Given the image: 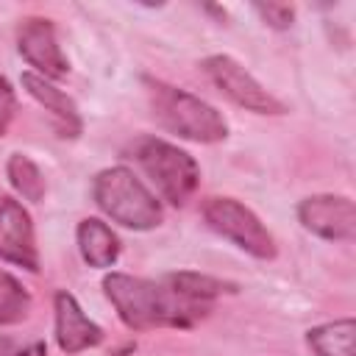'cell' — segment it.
Wrapping results in <instances>:
<instances>
[{
  "label": "cell",
  "instance_id": "obj_3",
  "mask_svg": "<svg viewBox=\"0 0 356 356\" xmlns=\"http://www.w3.org/2000/svg\"><path fill=\"white\" fill-rule=\"evenodd\" d=\"M92 197L108 220L131 231H150L159 228L164 220V209L159 197L142 184V178H136L134 170L122 164L106 167L95 175Z\"/></svg>",
  "mask_w": 356,
  "mask_h": 356
},
{
  "label": "cell",
  "instance_id": "obj_15",
  "mask_svg": "<svg viewBox=\"0 0 356 356\" xmlns=\"http://www.w3.org/2000/svg\"><path fill=\"white\" fill-rule=\"evenodd\" d=\"M6 178L11 184V189L22 197V200H31V203H39L47 192V184H44V175L42 170L25 156V153H11L8 161H6Z\"/></svg>",
  "mask_w": 356,
  "mask_h": 356
},
{
  "label": "cell",
  "instance_id": "obj_19",
  "mask_svg": "<svg viewBox=\"0 0 356 356\" xmlns=\"http://www.w3.org/2000/svg\"><path fill=\"white\" fill-rule=\"evenodd\" d=\"M0 356H47V345L42 339H31L19 345L8 337H0Z\"/></svg>",
  "mask_w": 356,
  "mask_h": 356
},
{
  "label": "cell",
  "instance_id": "obj_14",
  "mask_svg": "<svg viewBox=\"0 0 356 356\" xmlns=\"http://www.w3.org/2000/svg\"><path fill=\"white\" fill-rule=\"evenodd\" d=\"M353 337H356V320L342 317L309 328L306 342L317 356H353Z\"/></svg>",
  "mask_w": 356,
  "mask_h": 356
},
{
  "label": "cell",
  "instance_id": "obj_18",
  "mask_svg": "<svg viewBox=\"0 0 356 356\" xmlns=\"http://www.w3.org/2000/svg\"><path fill=\"white\" fill-rule=\"evenodd\" d=\"M17 114V95H14V86L6 75H0V136L8 131L11 120Z\"/></svg>",
  "mask_w": 356,
  "mask_h": 356
},
{
  "label": "cell",
  "instance_id": "obj_10",
  "mask_svg": "<svg viewBox=\"0 0 356 356\" xmlns=\"http://www.w3.org/2000/svg\"><path fill=\"white\" fill-rule=\"evenodd\" d=\"M53 312H56V345L67 356L97 348L103 342V328L83 314L81 303L67 289H58L53 295Z\"/></svg>",
  "mask_w": 356,
  "mask_h": 356
},
{
  "label": "cell",
  "instance_id": "obj_2",
  "mask_svg": "<svg viewBox=\"0 0 356 356\" xmlns=\"http://www.w3.org/2000/svg\"><path fill=\"white\" fill-rule=\"evenodd\" d=\"M142 81H145V92H147L153 117L159 120V125L164 131L181 136V139L197 142V145H214L228 136L225 117L203 97H197L186 89H178L167 81L150 78V75H145Z\"/></svg>",
  "mask_w": 356,
  "mask_h": 356
},
{
  "label": "cell",
  "instance_id": "obj_16",
  "mask_svg": "<svg viewBox=\"0 0 356 356\" xmlns=\"http://www.w3.org/2000/svg\"><path fill=\"white\" fill-rule=\"evenodd\" d=\"M31 292L17 275L0 267V325H17L31 314Z\"/></svg>",
  "mask_w": 356,
  "mask_h": 356
},
{
  "label": "cell",
  "instance_id": "obj_12",
  "mask_svg": "<svg viewBox=\"0 0 356 356\" xmlns=\"http://www.w3.org/2000/svg\"><path fill=\"white\" fill-rule=\"evenodd\" d=\"M78 250L81 259L95 270H108L120 259V239L117 234L97 217H86L78 222Z\"/></svg>",
  "mask_w": 356,
  "mask_h": 356
},
{
  "label": "cell",
  "instance_id": "obj_1",
  "mask_svg": "<svg viewBox=\"0 0 356 356\" xmlns=\"http://www.w3.org/2000/svg\"><path fill=\"white\" fill-rule=\"evenodd\" d=\"M103 289L117 309V317L131 331L192 328L211 312V303L189 300L164 281H150L128 273H108L103 278Z\"/></svg>",
  "mask_w": 356,
  "mask_h": 356
},
{
  "label": "cell",
  "instance_id": "obj_9",
  "mask_svg": "<svg viewBox=\"0 0 356 356\" xmlns=\"http://www.w3.org/2000/svg\"><path fill=\"white\" fill-rule=\"evenodd\" d=\"M0 261L39 273V250L31 214L11 195H0Z\"/></svg>",
  "mask_w": 356,
  "mask_h": 356
},
{
  "label": "cell",
  "instance_id": "obj_4",
  "mask_svg": "<svg viewBox=\"0 0 356 356\" xmlns=\"http://www.w3.org/2000/svg\"><path fill=\"white\" fill-rule=\"evenodd\" d=\"M131 153L170 206L181 209L195 197L200 186V164L186 150L161 136H139L131 145Z\"/></svg>",
  "mask_w": 356,
  "mask_h": 356
},
{
  "label": "cell",
  "instance_id": "obj_11",
  "mask_svg": "<svg viewBox=\"0 0 356 356\" xmlns=\"http://www.w3.org/2000/svg\"><path fill=\"white\" fill-rule=\"evenodd\" d=\"M22 86H25V92H28L39 106H44V111H50L58 136H64V139L81 136L83 120H81L78 106H75V100H72L70 95H64L56 83H50L47 78H42V75H36V72H31V70L22 72Z\"/></svg>",
  "mask_w": 356,
  "mask_h": 356
},
{
  "label": "cell",
  "instance_id": "obj_7",
  "mask_svg": "<svg viewBox=\"0 0 356 356\" xmlns=\"http://www.w3.org/2000/svg\"><path fill=\"white\" fill-rule=\"evenodd\" d=\"M300 225L328 242H350L356 236V206L345 195H309L298 203Z\"/></svg>",
  "mask_w": 356,
  "mask_h": 356
},
{
  "label": "cell",
  "instance_id": "obj_13",
  "mask_svg": "<svg viewBox=\"0 0 356 356\" xmlns=\"http://www.w3.org/2000/svg\"><path fill=\"white\" fill-rule=\"evenodd\" d=\"M167 286H172L178 295L189 298V300H200V303H211L222 295H234L239 286L231 284V281H222V278H214V275H206V273H192V270H178V273H167L161 278Z\"/></svg>",
  "mask_w": 356,
  "mask_h": 356
},
{
  "label": "cell",
  "instance_id": "obj_8",
  "mask_svg": "<svg viewBox=\"0 0 356 356\" xmlns=\"http://www.w3.org/2000/svg\"><path fill=\"white\" fill-rule=\"evenodd\" d=\"M17 50L47 81H61L70 72V61L56 39V25L44 17H25L17 28Z\"/></svg>",
  "mask_w": 356,
  "mask_h": 356
},
{
  "label": "cell",
  "instance_id": "obj_17",
  "mask_svg": "<svg viewBox=\"0 0 356 356\" xmlns=\"http://www.w3.org/2000/svg\"><path fill=\"white\" fill-rule=\"evenodd\" d=\"M253 8L261 17V22L275 31H286L295 22V6H289V3H256Z\"/></svg>",
  "mask_w": 356,
  "mask_h": 356
},
{
  "label": "cell",
  "instance_id": "obj_5",
  "mask_svg": "<svg viewBox=\"0 0 356 356\" xmlns=\"http://www.w3.org/2000/svg\"><path fill=\"white\" fill-rule=\"evenodd\" d=\"M200 214H203L206 225L214 234H220L222 239H228L239 250L250 253L253 259H261V261L275 259L278 248H275L273 234L267 231V225L245 203L217 195V197H206L203 200Z\"/></svg>",
  "mask_w": 356,
  "mask_h": 356
},
{
  "label": "cell",
  "instance_id": "obj_6",
  "mask_svg": "<svg viewBox=\"0 0 356 356\" xmlns=\"http://www.w3.org/2000/svg\"><path fill=\"white\" fill-rule=\"evenodd\" d=\"M203 72L211 78V83L231 100L236 103L239 108L245 111H253V114H270V117H278V114H286V106L270 95L236 58L225 56V53H217V56H209L203 58Z\"/></svg>",
  "mask_w": 356,
  "mask_h": 356
}]
</instances>
